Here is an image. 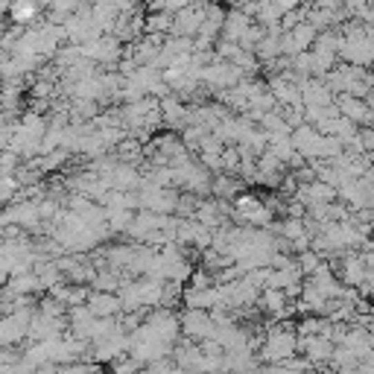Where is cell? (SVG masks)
<instances>
[{
	"label": "cell",
	"mask_w": 374,
	"mask_h": 374,
	"mask_svg": "<svg viewBox=\"0 0 374 374\" xmlns=\"http://www.w3.org/2000/svg\"><path fill=\"white\" fill-rule=\"evenodd\" d=\"M310 374H316V371H310Z\"/></svg>",
	"instance_id": "17"
},
{
	"label": "cell",
	"mask_w": 374,
	"mask_h": 374,
	"mask_svg": "<svg viewBox=\"0 0 374 374\" xmlns=\"http://www.w3.org/2000/svg\"><path fill=\"white\" fill-rule=\"evenodd\" d=\"M298 266H302L304 275H316V269L322 266V264H319V255H316V252H302V260H298Z\"/></svg>",
	"instance_id": "13"
},
{
	"label": "cell",
	"mask_w": 374,
	"mask_h": 374,
	"mask_svg": "<svg viewBox=\"0 0 374 374\" xmlns=\"http://www.w3.org/2000/svg\"><path fill=\"white\" fill-rule=\"evenodd\" d=\"M281 234H284V240H290L293 246L295 243H302V240H307V231H304V222L298 219V217H293V219H286L284 226H281Z\"/></svg>",
	"instance_id": "12"
},
{
	"label": "cell",
	"mask_w": 374,
	"mask_h": 374,
	"mask_svg": "<svg viewBox=\"0 0 374 374\" xmlns=\"http://www.w3.org/2000/svg\"><path fill=\"white\" fill-rule=\"evenodd\" d=\"M184 333L187 336H193V339H217V331L219 325L214 322V316L205 313V310H187V316H184Z\"/></svg>",
	"instance_id": "2"
},
{
	"label": "cell",
	"mask_w": 374,
	"mask_h": 374,
	"mask_svg": "<svg viewBox=\"0 0 374 374\" xmlns=\"http://www.w3.org/2000/svg\"><path fill=\"white\" fill-rule=\"evenodd\" d=\"M336 103V108H339V115L342 117H348L351 123H371V117H374V111L368 108V103L366 99H360V97H351V94H339L333 99Z\"/></svg>",
	"instance_id": "3"
},
{
	"label": "cell",
	"mask_w": 374,
	"mask_h": 374,
	"mask_svg": "<svg viewBox=\"0 0 374 374\" xmlns=\"http://www.w3.org/2000/svg\"><path fill=\"white\" fill-rule=\"evenodd\" d=\"M6 12H9V18L15 27H27V23H32L35 18H39L41 6L35 3V0H9Z\"/></svg>",
	"instance_id": "6"
},
{
	"label": "cell",
	"mask_w": 374,
	"mask_h": 374,
	"mask_svg": "<svg viewBox=\"0 0 374 374\" xmlns=\"http://www.w3.org/2000/svg\"><path fill=\"white\" fill-rule=\"evenodd\" d=\"M366 275H368V266H366V260L360 257V255H348V257H342V281H345V284L363 286Z\"/></svg>",
	"instance_id": "7"
},
{
	"label": "cell",
	"mask_w": 374,
	"mask_h": 374,
	"mask_svg": "<svg viewBox=\"0 0 374 374\" xmlns=\"http://www.w3.org/2000/svg\"><path fill=\"white\" fill-rule=\"evenodd\" d=\"M255 23V18L252 15H246L243 9H231L228 12V18H226V27H222V41H231V44H240L243 41V35H246V30Z\"/></svg>",
	"instance_id": "4"
},
{
	"label": "cell",
	"mask_w": 374,
	"mask_h": 374,
	"mask_svg": "<svg viewBox=\"0 0 374 374\" xmlns=\"http://www.w3.org/2000/svg\"><path fill=\"white\" fill-rule=\"evenodd\" d=\"M266 374H293V371H290V368H284V366H281V368H269Z\"/></svg>",
	"instance_id": "16"
},
{
	"label": "cell",
	"mask_w": 374,
	"mask_h": 374,
	"mask_svg": "<svg viewBox=\"0 0 374 374\" xmlns=\"http://www.w3.org/2000/svg\"><path fill=\"white\" fill-rule=\"evenodd\" d=\"M272 3H275V9L281 12V18L284 15H290V12H298L304 6V0H272Z\"/></svg>",
	"instance_id": "14"
},
{
	"label": "cell",
	"mask_w": 374,
	"mask_h": 374,
	"mask_svg": "<svg viewBox=\"0 0 374 374\" xmlns=\"http://www.w3.org/2000/svg\"><path fill=\"white\" fill-rule=\"evenodd\" d=\"M298 351V339L293 331H281L275 328L269 336H266V345H264V357L269 363H286V360H293V354Z\"/></svg>",
	"instance_id": "1"
},
{
	"label": "cell",
	"mask_w": 374,
	"mask_h": 374,
	"mask_svg": "<svg viewBox=\"0 0 374 374\" xmlns=\"http://www.w3.org/2000/svg\"><path fill=\"white\" fill-rule=\"evenodd\" d=\"M173 23H176V15H173V12H149L146 15V32L167 35V32H173Z\"/></svg>",
	"instance_id": "9"
},
{
	"label": "cell",
	"mask_w": 374,
	"mask_h": 374,
	"mask_svg": "<svg viewBox=\"0 0 374 374\" xmlns=\"http://www.w3.org/2000/svg\"><path fill=\"white\" fill-rule=\"evenodd\" d=\"M302 348L310 360H328L333 354V345L328 342V336H307V339H302Z\"/></svg>",
	"instance_id": "8"
},
{
	"label": "cell",
	"mask_w": 374,
	"mask_h": 374,
	"mask_svg": "<svg viewBox=\"0 0 374 374\" xmlns=\"http://www.w3.org/2000/svg\"><path fill=\"white\" fill-rule=\"evenodd\" d=\"M260 304H266L269 313H278V316H284L286 310H290V307H286V293L284 290H272V286H266V290H264Z\"/></svg>",
	"instance_id": "11"
},
{
	"label": "cell",
	"mask_w": 374,
	"mask_h": 374,
	"mask_svg": "<svg viewBox=\"0 0 374 374\" xmlns=\"http://www.w3.org/2000/svg\"><path fill=\"white\" fill-rule=\"evenodd\" d=\"M237 190H240V181L234 176H217L214 184H210V193H214L219 202H228V199H237Z\"/></svg>",
	"instance_id": "10"
},
{
	"label": "cell",
	"mask_w": 374,
	"mask_h": 374,
	"mask_svg": "<svg viewBox=\"0 0 374 374\" xmlns=\"http://www.w3.org/2000/svg\"><path fill=\"white\" fill-rule=\"evenodd\" d=\"M88 307H91V313L97 319H111L115 313H120V307H123V298L115 295V293H91L88 298Z\"/></svg>",
	"instance_id": "5"
},
{
	"label": "cell",
	"mask_w": 374,
	"mask_h": 374,
	"mask_svg": "<svg viewBox=\"0 0 374 374\" xmlns=\"http://www.w3.org/2000/svg\"><path fill=\"white\" fill-rule=\"evenodd\" d=\"M360 138H363V149L366 152H374V129H360Z\"/></svg>",
	"instance_id": "15"
}]
</instances>
